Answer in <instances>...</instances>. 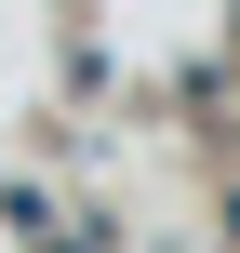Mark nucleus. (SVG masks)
Instances as JSON below:
<instances>
[{"instance_id":"1","label":"nucleus","mask_w":240,"mask_h":253,"mask_svg":"<svg viewBox=\"0 0 240 253\" xmlns=\"http://www.w3.org/2000/svg\"><path fill=\"white\" fill-rule=\"evenodd\" d=\"M227 240H240V200H227Z\"/></svg>"}]
</instances>
